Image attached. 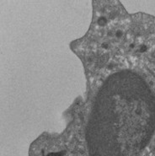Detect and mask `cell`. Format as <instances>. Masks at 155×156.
<instances>
[{"label":"cell","mask_w":155,"mask_h":156,"mask_svg":"<svg viewBox=\"0 0 155 156\" xmlns=\"http://www.w3.org/2000/svg\"><path fill=\"white\" fill-rule=\"evenodd\" d=\"M155 129V94L137 73L106 80L94 99L87 127L90 156H137Z\"/></svg>","instance_id":"1"}]
</instances>
